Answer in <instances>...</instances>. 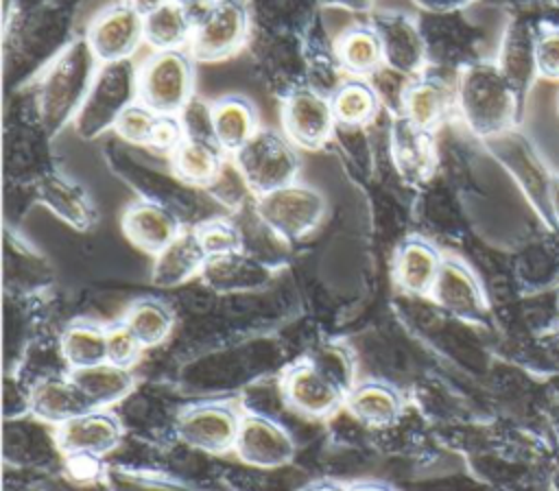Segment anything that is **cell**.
<instances>
[{"mask_svg": "<svg viewBox=\"0 0 559 491\" xmlns=\"http://www.w3.org/2000/svg\"><path fill=\"white\" fill-rule=\"evenodd\" d=\"M192 33L194 17L179 0H170L144 15V41L153 46L155 52L181 50V46L190 44Z\"/></svg>", "mask_w": 559, "mask_h": 491, "instance_id": "24", "label": "cell"}, {"mask_svg": "<svg viewBox=\"0 0 559 491\" xmlns=\"http://www.w3.org/2000/svg\"><path fill=\"white\" fill-rule=\"evenodd\" d=\"M157 113L146 107L140 98L135 103H131L118 118L116 122V131L122 140L127 142H133V144H146L148 142V135H151V129H153V122H155Z\"/></svg>", "mask_w": 559, "mask_h": 491, "instance_id": "36", "label": "cell"}, {"mask_svg": "<svg viewBox=\"0 0 559 491\" xmlns=\"http://www.w3.org/2000/svg\"><path fill=\"white\" fill-rule=\"evenodd\" d=\"M63 467L74 482H83V484L100 482L105 480V474H107V465L103 456H96V454H81V452L63 454Z\"/></svg>", "mask_w": 559, "mask_h": 491, "instance_id": "40", "label": "cell"}, {"mask_svg": "<svg viewBox=\"0 0 559 491\" xmlns=\"http://www.w3.org/2000/svg\"><path fill=\"white\" fill-rule=\"evenodd\" d=\"M255 214L280 240H299L321 223L325 199L319 190L295 181L258 196Z\"/></svg>", "mask_w": 559, "mask_h": 491, "instance_id": "5", "label": "cell"}, {"mask_svg": "<svg viewBox=\"0 0 559 491\" xmlns=\"http://www.w3.org/2000/svg\"><path fill=\"white\" fill-rule=\"evenodd\" d=\"M234 164L255 196L295 183L299 172L295 144L269 129H258L255 135L234 153Z\"/></svg>", "mask_w": 559, "mask_h": 491, "instance_id": "4", "label": "cell"}, {"mask_svg": "<svg viewBox=\"0 0 559 491\" xmlns=\"http://www.w3.org/2000/svg\"><path fill=\"white\" fill-rule=\"evenodd\" d=\"M179 2H183L186 7H190V4H194V2H201V0H179Z\"/></svg>", "mask_w": 559, "mask_h": 491, "instance_id": "48", "label": "cell"}, {"mask_svg": "<svg viewBox=\"0 0 559 491\" xmlns=\"http://www.w3.org/2000/svg\"><path fill=\"white\" fill-rule=\"evenodd\" d=\"M338 65L356 79L371 76L384 65L382 46L371 26H358L347 31L336 46Z\"/></svg>", "mask_w": 559, "mask_h": 491, "instance_id": "29", "label": "cell"}, {"mask_svg": "<svg viewBox=\"0 0 559 491\" xmlns=\"http://www.w3.org/2000/svg\"><path fill=\"white\" fill-rule=\"evenodd\" d=\"M430 297L439 308L463 321H478L485 314L483 290L472 271L459 260H443Z\"/></svg>", "mask_w": 559, "mask_h": 491, "instance_id": "16", "label": "cell"}, {"mask_svg": "<svg viewBox=\"0 0 559 491\" xmlns=\"http://www.w3.org/2000/svg\"><path fill=\"white\" fill-rule=\"evenodd\" d=\"M207 264V253L203 251L197 231H181L166 249L155 255L153 284L159 288H175L186 284L192 275L201 273Z\"/></svg>", "mask_w": 559, "mask_h": 491, "instance_id": "20", "label": "cell"}, {"mask_svg": "<svg viewBox=\"0 0 559 491\" xmlns=\"http://www.w3.org/2000/svg\"><path fill=\"white\" fill-rule=\"evenodd\" d=\"M284 135L299 148H319L338 129L332 100L317 89L293 92L282 107Z\"/></svg>", "mask_w": 559, "mask_h": 491, "instance_id": "10", "label": "cell"}, {"mask_svg": "<svg viewBox=\"0 0 559 491\" xmlns=\"http://www.w3.org/2000/svg\"><path fill=\"white\" fill-rule=\"evenodd\" d=\"M212 131L223 153L240 151L258 131L253 107L238 96L221 98L212 105Z\"/></svg>", "mask_w": 559, "mask_h": 491, "instance_id": "25", "label": "cell"}, {"mask_svg": "<svg viewBox=\"0 0 559 491\" xmlns=\"http://www.w3.org/2000/svg\"><path fill=\"white\" fill-rule=\"evenodd\" d=\"M421 9H428V11H448L452 7H459L463 4L465 0H415Z\"/></svg>", "mask_w": 559, "mask_h": 491, "instance_id": "43", "label": "cell"}, {"mask_svg": "<svg viewBox=\"0 0 559 491\" xmlns=\"http://www.w3.org/2000/svg\"><path fill=\"white\" fill-rule=\"evenodd\" d=\"M103 482L109 491H194L190 484L170 476L129 467H107Z\"/></svg>", "mask_w": 559, "mask_h": 491, "instance_id": "34", "label": "cell"}, {"mask_svg": "<svg viewBox=\"0 0 559 491\" xmlns=\"http://www.w3.org/2000/svg\"><path fill=\"white\" fill-rule=\"evenodd\" d=\"M223 148L216 142L186 137L179 148L173 153L175 175L190 183L207 188L223 166Z\"/></svg>", "mask_w": 559, "mask_h": 491, "instance_id": "28", "label": "cell"}, {"mask_svg": "<svg viewBox=\"0 0 559 491\" xmlns=\"http://www.w3.org/2000/svg\"><path fill=\"white\" fill-rule=\"evenodd\" d=\"M59 354L68 371L107 362V327L87 321L68 325L59 340Z\"/></svg>", "mask_w": 559, "mask_h": 491, "instance_id": "27", "label": "cell"}, {"mask_svg": "<svg viewBox=\"0 0 559 491\" xmlns=\"http://www.w3.org/2000/svg\"><path fill=\"white\" fill-rule=\"evenodd\" d=\"M349 491H395L391 484H384V482H373V480H367V482H356L349 487Z\"/></svg>", "mask_w": 559, "mask_h": 491, "instance_id": "45", "label": "cell"}, {"mask_svg": "<svg viewBox=\"0 0 559 491\" xmlns=\"http://www.w3.org/2000/svg\"><path fill=\"white\" fill-rule=\"evenodd\" d=\"M122 441L120 419L105 410L96 408L85 415L70 419L68 423L55 430V443L61 454H96L105 456L114 452Z\"/></svg>", "mask_w": 559, "mask_h": 491, "instance_id": "14", "label": "cell"}, {"mask_svg": "<svg viewBox=\"0 0 559 491\" xmlns=\"http://www.w3.org/2000/svg\"><path fill=\"white\" fill-rule=\"evenodd\" d=\"M280 395L288 408L310 419L330 417L336 408L345 406V395L306 358L284 371Z\"/></svg>", "mask_w": 559, "mask_h": 491, "instance_id": "11", "label": "cell"}, {"mask_svg": "<svg viewBox=\"0 0 559 491\" xmlns=\"http://www.w3.org/2000/svg\"><path fill=\"white\" fill-rule=\"evenodd\" d=\"M207 190L218 199L223 201L225 205H238L247 194H251L245 177L240 175L238 166L231 161H223L218 175L214 177V181L207 185Z\"/></svg>", "mask_w": 559, "mask_h": 491, "instance_id": "38", "label": "cell"}, {"mask_svg": "<svg viewBox=\"0 0 559 491\" xmlns=\"http://www.w3.org/2000/svg\"><path fill=\"white\" fill-rule=\"evenodd\" d=\"M140 98V68L131 59L103 63L92 89L74 120V131L83 140H94L114 129L120 113Z\"/></svg>", "mask_w": 559, "mask_h": 491, "instance_id": "2", "label": "cell"}, {"mask_svg": "<svg viewBox=\"0 0 559 491\" xmlns=\"http://www.w3.org/2000/svg\"><path fill=\"white\" fill-rule=\"evenodd\" d=\"M70 378L87 397L90 406L96 408H111L124 397L131 395L135 386V378L127 367H118L111 362H100L94 367L70 371Z\"/></svg>", "mask_w": 559, "mask_h": 491, "instance_id": "23", "label": "cell"}, {"mask_svg": "<svg viewBox=\"0 0 559 491\" xmlns=\"http://www.w3.org/2000/svg\"><path fill=\"white\" fill-rule=\"evenodd\" d=\"M443 258L439 251L419 238H408L395 253L393 275L397 286L411 295H430Z\"/></svg>", "mask_w": 559, "mask_h": 491, "instance_id": "21", "label": "cell"}, {"mask_svg": "<svg viewBox=\"0 0 559 491\" xmlns=\"http://www.w3.org/2000/svg\"><path fill=\"white\" fill-rule=\"evenodd\" d=\"M535 68L546 79H559V33H548L537 41Z\"/></svg>", "mask_w": 559, "mask_h": 491, "instance_id": "41", "label": "cell"}, {"mask_svg": "<svg viewBox=\"0 0 559 491\" xmlns=\"http://www.w3.org/2000/svg\"><path fill=\"white\" fill-rule=\"evenodd\" d=\"M391 155L397 172L411 183L421 181L432 170L430 131L415 127L404 116H395L391 129Z\"/></svg>", "mask_w": 559, "mask_h": 491, "instance_id": "22", "label": "cell"}, {"mask_svg": "<svg viewBox=\"0 0 559 491\" xmlns=\"http://www.w3.org/2000/svg\"><path fill=\"white\" fill-rule=\"evenodd\" d=\"M456 98L465 122L478 135H496L513 116L511 87L502 72L489 63L465 70Z\"/></svg>", "mask_w": 559, "mask_h": 491, "instance_id": "3", "label": "cell"}, {"mask_svg": "<svg viewBox=\"0 0 559 491\" xmlns=\"http://www.w3.org/2000/svg\"><path fill=\"white\" fill-rule=\"evenodd\" d=\"M94 410L68 373H50L31 386V415L44 426H63L70 419Z\"/></svg>", "mask_w": 559, "mask_h": 491, "instance_id": "15", "label": "cell"}, {"mask_svg": "<svg viewBox=\"0 0 559 491\" xmlns=\"http://www.w3.org/2000/svg\"><path fill=\"white\" fill-rule=\"evenodd\" d=\"M306 360L321 375H325L345 397L356 386V364L352 354L343 345H336V343L319 345L306 356Z\"/></svg>", "mask_w": 559, "mask_h": 491, "instance_id": "33", "label": "cell"}, {"mask_svg": "<svg viewBox=\"0 0 559 491\" xmlns=\"http://www.w3.org/2000/svg\"><path fill=\"white\" fill-rule=\"evenodd\" d=\"M347 412L367 428L382 430L393 426L404 410L402 395L386 382H360L345 397Z\"/></svg>", "mask_w": 559, "mask_h": 491, "instance_id": "18", "label": "cell"}, {"mask_svg": "<svg viewBox=\"0 0 559 491\" xmlns=\"http://www.w3.org/2000/svg\"><path fill=\"white\" fill-rule=\"evenodd\" d=\"M332 109L341 127H362L367 124L380 105V98L371 83L362 79H349L336 87L332 94Z\"/></svg>", "mask_w": 559, "mask_h": 491, "instance_id": "31", "label": "cell"}, {"mask_svg": "<svg viewBox=\"0 0 559 491\" xmlns=\"http://www.w3.org/2000/svg\"><path fill=\"white\" fill-rule=\"evenodd\" d=\"M450 107V94L448 89L430 79L424 81H413L406 89L404 105H402V116L413 122L419 129L432 131L441 122Z\"/></svg>", "mask_w": 559, "mask_h": 491, "instance_id": "30", "label": "cell"}, {"mask_svg": "<svg viewBox=\"0 0 559 491\" xmlns=\"http://www.w3.org/2000/svg\"><path fill=\"white\" fill-rule=\"evenodd\" d=\"M166 2H170V0H129V4H131L138 13H142V15H146V13L155 11L157 7L166 4Z\"/></svg>", "mask_w": 559, "mask_h": 491, "instance_id": "44", "label": "cell"}, {"mask_svg": "<svg viewBox=\"0 0 559 491\" xmlns=\"http://www.w3.org/2000/svg\"><path fill=\"white\" fill-rule=\"evenodd\" d=\"M194 231H197V238H199L203 251L207 253V260L229 255L236 251H245V236L229 220L214 218V220L201 223Z\"/></svg>", "mask_w": 559, "mask_h": 491, "instance_id": "35", "label": "cell"}, {"mask_svg": "<svg viewBox=\"0 0 559 491\" xmlns=\"http://www.w3.org/2000/svg\"><path fill=\"white\" fill-rule=\"evenodd\" d=\"M122 231L135 247L157 255L181 233V225L168 207L155 201H138L124 209Z\"/></svg>", "mask_w": 559, "mask_h": 491, "instance_id": "17", "label": "cell"}, {"mask_svg": "<svg viewBox=\"0 0 559 491\" xmlns=\"http://www.w3.org/2000/svg\"><path fill=\"white\" fill-rule=\"evenodd\" d=\"M194 70L183 50L155 52L140 68V100L155 113H181L192 100Z\"/></svg>", "mask_w": 559, "mask_h": 491, "instance_id": "6", "label": "cell"}, {"mask_svg": "<svg viewBox=\"0 0 559 491\" xmlns=\"http://www.w3.org/2000/svg\"><path fill=\"white\" fill-rule=\"evenodd\" d=\"M124 325L133 332V336L140 340V345L155 347L164 343L175 325V316L166 303L159 299H140L135 301L127 314H124Z\"/></svg>", "mask_w": 559, "mask_h": 491, "instance_id": "32", "label": "cell"}, {"mask_svg": "<svg viewBox=\"0 0 559 491\" xmlns=\"http://www.w3.org/2000/svg\"><path fill=\"white\" fill-rule=\"evenodd\" d=\"M87 41L100 65L131 59L144 41V15L129 2L118 4L94 20L87 31Z\"/></svg>", "mask_w": 559, "mask_h": 491, "instance_id": "12", "label": "cell"}, {"mask_svg": "<svg viewBox=\"0 0 559 491\" xmlns=\"http://www.w3.org/2000/svg\"><path fill=\"white\" fill-rule=\"evenodd\" d=\"M183 140H186V129L179 113H157L146 144L155 151L173 155Z\"/></svg>", "mask_w": 559, "mask_h": 491, "instance_id": "39", "label": "cell"}, {"mask_svg": "<svg viewBox=\"0 0 559 491\" xmlns=\"http://www.w3.org/2000/svg\"><path fill=\"white\" fill-rule=\"evenodd\" d=\"M247 37V11L236 0H214L194 17L190 52L194 59L214 61L236 52Z\"/></svg>", "mask_w": 559, "mask_h": 491, "instance_id": "8", "label": "cell"}, {"mask_svg": "<svg viewBox=\"0 0 559 491\" xmlns=\"http://www.w3.org/2000/svg\"><path fill=\"white\" fill-rule=\"evenodd\" d=\"M98 63L87 37H81L48 65L37 94L39 118L48 133H57L70 120H76L98 74Z\"/></svg>", "mask_w": 559, "mask_h": 491, "instance_id": "1", "label": "cell"}, {"mask_svg": "<svg viewBox=\"0 0 559 491\" xmlns=\"http://www.w3.org/2000/svg\"><path fill=\"white\" fill-rule=\"evenodd\" d=\"M332 4H343V7H349V9H356V11H365L369 9V2L371 0H328Z\"/></svg>", "mask_w": 559, "mask_h": 491, "instance_id": "47", "label": "cell"}, {"mask_svg": "<svg viewBox=\"0 0 559 491\" xmlns=\"http://www.w3.org/2000/svg\"><path fill=\"white\" fill-rule=\"evenodd\" d=\"M550 207H552V214H555V218L559 223V179H555L550 183Z\"/></svg>", "mask_w": 559, "mask_h": 491, "instance_id": "46", "label": "cell"}, {"mask_svg": "<svg viewBox=\"0 0 559 491\" xmlns=\"http://www.w3.org/2000/svg\"><path fill=\"white\" fill-rule=\"evenodd\" d=\"M242 412L225 402L197 404L175 419V436L199 452L225 454L234 450Z\"/></svg>", "mask_w": 559, "mask_h": 491, "instance_id": "7", "label": "cell"}, {"mask_svg": "<svg viewBox=\"0 0 559 491\" xmlns=\"http://www.w3.org/2000/svg\"><path fill=\"white\" fill-rule=\"evenodd\" d=\"M371 28L376 31L384 65L404 74L415 76L426 63V41L419 26L400 13H384L373 17Z\"/></svg>", "mask_w": 559, "mask_h": 491, "instance_id": "13", "label": "cell"}, {"mask_svg": "<svg viewBox=\"0 0 559 491\" xmlns=\"http://www.w3.org/2000/svg\"><path fill=\"white\" fill-rule=\"evenodd\" d=\"M201 275L210 286L218 290H249L262 286L269 279V268L253 255L236 251L229 255L210 258Z\"/></svg>", "mask_w": 559, "mask_h": 491, "instance_id": "26", "label": "cell"}, {"mask_svg": "<svg viewBox=\"0 0 559 491\" xmlns=\"http://www.w3.org/2000/svg\"><path fill=\"white\" fill-rule=\"evenodd\" d=\"M295 439L290 432L264 412H242L234 452L236 456L258 469H275L288 465L295 456Z\"/></svg>", "mask_w": 559, "mask_h": 491, "instance_id": "9", "label": "cell"}, {"mask_svg": "<svg viewBox=\"0 0 559 491\" xmlns=\"http://www.w3.org/2000/svg\"><path fill=\"white\" fill-rule=\"evenodd\" d=\"M299 491H349V487L338 484L334 480H314V482H308L306 487H301Z\"/></svg>", "mask_w": 559, "mask_h": 491, "instance_id": "42", "label": "cell"}, {"mask_svg": "<svg viewBox=\"0 0 559 491\" xmlns=\"http://www.w3.org/2000/svg\"><path fill=\"white\" fill-rule=\"evenodd\" d=\"M142 349L144 347L124 325V321H118L107 327V362L129 369L140 358Z\"/></svg>", "mask_w": 559, "mask_h": 491, "instance_id": "37", "label": "cell"}, {"mask_svg": "<svg viewBox=\"0 0 559 491\" xmlns=\"http://www.w3.org/2000/svg\"><path fill=\"white\" fill-rule=\"evenodd\" d=\"M39 201L70 227L85 231L96 220V209L87 192L72 179L63 175H48L37 185Z\"/></svg>", "mask_w": 559, "mask_h": 491, "instance_id": "19", "label": "cell"}]
</instances>
